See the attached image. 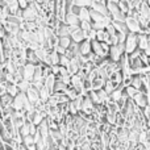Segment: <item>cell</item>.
<instances>
[{
	"instance_id": "cell-11",
	"label": "cell",
	"mask_w": 150,
	"mask_h": 150,
	"mask_svg": "<svg viewBox=\"0 0 150 150\" xmlns=\"http://www.w3.org/2000/svg\"><path fill=\"white\" fill-rule=\"evenodd\" d=\"M78 46H79V54L87 57L91 53V41L88 38L82 40L80 42H78Z\"/></svg>"
},
{
	"instance_id": "cell-12",
	"label": "cell",
	"mask_w": 150,
	"mask_h": 150,
	"mask_svg": "<svg viewBox=\"0 0 150 150\" xmlns=\"http://www.w3.org/2000/svg\"><path fill=\"white\" fill-rule=\"evenodd\" d=\"M65 55L69 58H74V57H78L79 54V46H78V42H74L71 41L69 47L65 50Z\"/></svg>"
},
{
	"instance_id": "cell-31",
	"label": "cell",
	"mask_w": 150,
	"mask_h": 150,
	"mask_svg": "<svg viewBox=\"0 0 150 150\" xmlns=\"http://www.w3.org/2000/svg\"><path fill=\"white\" fill-rule=\"evenodd\" d=\"M69 61H70V58L66 57L65 54H59V62H58V65L59 66H67L69 65Z\"/></svg>"
},
{
	"instance_id": "cell-34",
	"label": "cell",
	"mask_w": 150,
	"mask_h": 150,
	"mask_svg": "<svg viewBox=\"0 0 150 150\" xmlns=\"http://www.w3.org/2000/svg\"><path fill=\"white\" fill-rule=\"evenodd\" d=\"M17 4L21 9H24V8H26L29 5V0H17Z\"/></svg>"
},
{
	"instance_id": "cell-7",
	"label": "cell",
	"mask_w": 150,
	"mask_h": 150,
	"mask_svg": "<svg viewBox=\"0 0 150 150\" xmlns=\"http://www.w3.org/2000/svg\"><path fill=\"white\" fill-rule=\"evenodd\" d=\"M70 38H71V41H74V42H80L82 40L86 38V33L83 29L79 28V25L73 26V29H71V32H70Z\"/></svg>"
},
{
	"instance_id": "cell-21",
	"label": "cell",
	"mask_w": 150,
	"mask_h": 150,
	"mask_svg": "<svg viewBox=\"0 0 150 150\" xmlns=\"http://www.w3.org/2000/svg\"><path fill=\"white\" fill-rule=\"evenodd\" d=\"M112 25L115 26V29H116L117 32H121V33H128V28L127 25H125L124 21H116V20H111Z\"/></svg>"
},
{
	"instance_id": "cell-25",
	"label": "cell",
	"mask_w": 150,
	"mask_h": 150,
	"mask_svg": "<svg viewBox=\"0 0 150 150\" xmlns=\"http://www.w3.org/2000/svg\"><path fill=\"white\" fill-rule=\"evenodd\" d=\"M65 93L69 96V99H70V100H73V99H75L78 95H79V93H78V91L75 90L74 87H71L70 84H69V86H67V88L65 90Z\"/></svg>"
},
{
	"instance_id": "cell-10",
	"label": "cell",
	"mask_w": 150,
	"mask_h": 150,
	"mask_svg": "<svg viewBox=\"0 0 150 150\" xmlns=\"http://www.w3.org/2000/svg\"><path fill=\"white\" fill-rule=\"evenodd\" d=\"M63 21H65L67 25H71V26L79 25V18H78V15L75 12H73V11H67V12L65 13Z\"/></svg>"
},
{
	"instance_id": "cell-32",
	"label": "cell",
	"mask_w": 150,
	"mask_h": 150,
	"mask_svg": "<svg viewBox=\"0 0 150 150\" xmlns=\"http://www.w3.org/2000/svg\"><path fill=\"white\" fill-rule=\"evenodd\" d=\"M84 33H86V38H88L90 41H92V40H95V37H96V29L91 28L90 30L84 32Z\"/></svg>"
},
{
	"instance_id": "cell-17",
	"label": "cell",
	"mask_w": 150,
	"mask_h": 150,
	"mask_svg": "<svg viewBox=\"0 0 150 150\" xmlns=\"http://www.w3.org/2000/svg\"><path fill=\"white\" fill-rule=\"evenodd\" d=\"M95 40H98V41H100V42H107V44L109 45V34H108V32L105 30V28L96 30Z\"/></svg>"
},
{
	"instance_id": "cell-30",
	"label": "cell",
	"mask_w": 150,
	"mask_h": 150,
	"mask_svg": "<svg viewBox=\"0 0 150 150\" xmlns=\"http://www.w3.org/2000/svg\"><path fill=\"white\" fill-rule=\"evenodd\" d=\"M146 137H148V133H146V129H141L138 132V144H144L146 141Z\"/></svg>"
},
{
	"instance_id": "cell-22",
	"label": "cell",
	"mask_w": 150,
	"mask_h": 150,
	"mask_svg": "<svg viewBox=\"0 0 150 150\" xmlns=\"http://www.w3.org/2000/svg\"><path fill=\"white\" fill-rule=\"evenodd\" d=\"M50 95H52V93L49 92V90H47L45 86H42V87L38 88V96H40V100H41V101H44V103H45V101L49 99Z\"/></svg>"
},
{
	"instance_id": "cell-33",
	"label": "cell",
	"mask_w": 150,
	"mask_h": 150,
	"mask_svg": "<svg viewBox=\"0 0 150 150\" xmlns=\"http://www.w3.org/2000/svg\"><path fill=\"white\" fill-rule=\"evenodd\" d=\"M124 90L127 91V93H128V96H129V98H132V96L138 91L137 88L133 87V86H130V84H129V86H127V87H124Z\"/></svg>"
},
{
	"instance_id": "cell-16",
	"label": "cell",
	"mask_w": 150,
	"mask_h": 150,
	"mask_svg": "<svg viewBox=\"0 0 150 150\" xmlns=\"http://www.w3.org/2000/svg\"><path fill=\"white\" fill-rule=\"evenodd\" d=\"M78 18H79V21H91L90 18V8L88 7H79V9H78Z\"/></svg>"
},
{
	"instance_id": "cell-15",
	"label": "cell",
	"mask_w": 150,
	"mask_h": 150,
	"mask_svg": "<svg viewBox=\"0 0 150 150\" xmlns=\"http://www.w3.org/2000/svg\"><path fill=\"white\" fill-rule=\"evenodd\" d=\"M25 59L26 62L32 63V65H41V62H40V59L37 58L36 53H34V50L32 49H26V53H25Z\"/></svg>"
},
{
	"instance_id": "cell-19",
	"label": "cell",
	"mask_w": 150,
	"mask_h": 150,
	"mask_svg": "<svg viewBox=\"0 0 150 150\" xmlns=\"http://www.w3.org/2000/svg\"><path fill=\"white\" fill-rule=\"evenodd\" d=\"M54 82H55V75L54 74H50L47 75L46 78L44 79V86L49 90L50 93H53V87H54Z\"/></svg>"
},
{
	"instance_id": "cell-8",
	"label": "cell",
	"mask_w": 150,
	"mask_h": 150,
	"mask_svg": "<svg viewBox=\"0 0 150 150\" xmlns=\"http://www.w3.org/2000/svg\"><path fill=\"white\" fill-rule=\"evenodd\" d=\"M34 70H36V65H32V63L26 62L25 65L21 67V73H23V79H26L30 82L32 78H33Z\"/></svg>"
},
{
	"instance_id": "cell-23",
	"label": "cell",
	"mask_w": 150,
	"mask_h": 150,
	"mask_svg": "<svg viewBox=\"0 0 150 150\" xmlns=\"http://www.w3.org/2000/svg\"><path fill=\"white\" fill-rule=\"evenodd\" d=\"M95 92H96V95H98V98H99V101L100 103H107V101L109 100V95L104 91V88H99V90H95Z\"/></svg>"
},
{
	"instance_id": "cell-3",
	"label": "cell",
	"mask_w": 150,
	"mask_h": 150,
	"mask_svg": "<svg viewBox=\"0 0 150 150\" xmlns=\"http://www.w3.org/2000/svg\"><path fill=\"white\" fill-rule=\"evenodd\" d=\"M125 25L128 28V32H132V33H140L141 32V25L138 23L137 17H132V16H127L124 20Z\"/></svg>"
},
{
	"instance_id": "cell-6",
	"label": "cell",
	"mask_w": 150,
	"mask_h": 150,
	"mask_svg": "<svg viewBox=\"0 0 150 150\" xmlns=\"http://www.w3.org/2000/svg\"><path fill=\"white\" fill-rule=\"evenodd\" d=\"M130 99H132L133 103H134L138 108H144V107L148 104V96H146V93L141 92V91H137Z\"/></svg>"
},
{
	"instance_id": "cell-29",
	"label": "cell",
	"mask_w": 150,
	"mask_h": 150,
	"mask_svg": "<svg viewBox=\"0 0 150 150\" xmlns=\"http://www.w3.org/2000/svg\"><path fill=\"white\" fill-rule=\"evenodd\" d=\"M21 142L24 144V145H30V144H33L34 142V138H33V136L32 134H26V136H24L23 138H21Z\"/></svg>"
},
{
	"instance_id": "cell-13",
	"label": "cell",
	"mask_w": 150,
	"mask_h": 150,
	"mask_svg": "<svg viewBox=\"0 0 150 150\" xmlns=\"http://www.w3.org/2000/svg\"><path fill=\"white\" fill-rule=\"evenodd\" d=\"M149 42L150 40L146 33H137V47L140 50H145V47L148 46Z\"/></svg>"
},
{
	"instance_id": "cell-9",
	"label": "cell",
	"mask_w": 150,
	"mask_h": 150,
	"mask_svg": "<svg viewBox=\"0 0 150 150\" xmlns=\"http://www.w3.org/2000/svg\"><path fill=\"white\" fill-rule=\"evenodd\" d=\"M91 52L95 53L98 57H107V53L105 50L103 49V46H101V42L98 41V40H92L91 41Z\"/></svg>"
},
{
	"instance_id": "cell-20",
	"label": "cell",
	"mask_w": 150,
	"mask_h": 150,
	"mask_svg": "<svg viewBox=\"0 0 150 150\" xmlns=\"http://www.w3.org/2000/svg\"><path fill=\"white\" fill-rule=\"evenodd\" d=\"M5 92L9 93V95L13 98V96H16L18 92H20V90H18V87H17L16 83H9L8 82L7 86H5Z\"/></svg>"
},
{
	"instance_id": "cell-35",
	"label": "cell",
	"mask_w": 150,
	"mask_h": 150,
	"mask_svg": "<svg viewBox=\"0 0 150 150\" xmlns=\"http://www.w3.org/2000/svg\"><path fill=\"white\" fill-rule=\"evenodd\" d=\"M54 50L58 53V54H65V49H63V47H61L58 44L54 46Z\"/></svg>"
},
{
	"instance_id": "cell-4",
	"label": "cell",
	"mask_w": 150,
	"mask_h": 150,
	"mask_svg": "<svg viewBox=\"0 0 150 150\" xmlns=\"http://www.w3.org/2000/svg\"><path fill=\"white\" fill-rule=\"evenodd\" d=\"M70 86H71V87H74L75 90L78 91V93H79V95L86 93L84 88H83V79L78 76V74L70 75Z\"/></svg>"
},
{
	"instance_id": "cell-5",
	"label": "cell",
	"mask_w": 150,
	"mask_h": 150,
	"mask_svg": "<svg viewBox=\"0 0 150 150\" xmlns=\"http://www.w3.org/2000/svg\"><path fill=\"white\" fill-rule=\"evenodd\" d=\"M25 95L28 98V100L32 103V105H34L36 103L40 101V96H38V88L34 87L33 84H30L28 87V90L25 91Z\"/></svg>"
},
{
	"instance_id": "cell-18",
	"label": "cell",
	"mask_w": 150,
	"mask_h": 150,
	"mask_svg": "<svg viewBox=\"0 0 150 150\" xmlns=\"http://www.w3.org/2000/svg\"><path fill=\"white\" fill-rule=\"evenodd\" d=\"M69 84L63 83L59 78L55 76V82H54V87H53V92H65V90L67 88Z\"/></svg>"
},
{
	"instance_id": "cell-26",
	"label": "cell",
	"mask_w": 150,
	"mask_h": 150,
	"mask_svg": "<svg viewBox=\"0 0 150 150\" xmlns=\"http://www.w3.org/2000/svg\"><path fill=\"white\" fill-rule=\"evenodd\" d=\"M16 84H17L18 90L23 91V92H25V91L28 90V87L30 86V82H29V80H26V79H21V80H18Z\"/></svg>"
},
{
	"instance_id": "cell-14",
	"label": "cell",
	"mask_w": 150,
	"mask_h": 150,
	"mask_svg": "<svg viewBox=\"0 0 150 150\" xmlns=\"http://www.w3.org/2000/svg\"><path fill=\"white\" fill-rule=\"evenodd\" d=\"M104 82H105V79H103L101 76H99L98 67H96V75L91 79V90H99V88H103Z\"/></svg>"
},
{
	"instance_id": "cell-37",
	"label": "cell",
	"mask_w": 150,
	"mask_h": 150,
	"mask_svg": "<svg viewBox=\"0 0 150 150\" xmlns=\"http://www.w3.org/2000/svg\"><path fill=\"white\" fill-rule=\"evenodd\" d=\"M90 150H93V149H90Z\"/></svg>"
},
{
	"instance_id": "cell-27",
	"label": "cell",
	"mask_w": 150,
	"mask_h": 150,
	"mask_svg": "<svg viewBox=\"0 0 150 150\" xmlns=\"http://www.w3.org/2000/svg\"><path fill=\"white\" fill-rule=\"evenodd\" d=\"M92 4V0H74V5L76 7H91Z\"/></svg>"
},
{
	"instance_id": "cell-1",
	"label": "cell",
	"mask_w": 150,
	"mask_h": 150,
	"mask_svg": "<svg viewBox=\"0 0 150 150\" xmlns=\"http://www.w3.org/2000/svg\"><path fill=\"white\" fill-rule=\"evenodd\" d=\"M124 49L127 54H129L134 49H137V33L128 32L127 37H125V41H124Z\"/></svg>"
},
{
	"instance_id": "cell-28",
	"label": "cell",
	"mask_w": 150,
	"mask_h": 150,
	"mask_svg": "<svg viewBox=\"0 0 150 150\" xmlns=\"http://www.w3.org/2000/svg\"><path fill=\"white\" fill-rule=\"evenodd\" d=\"M79 28L83 29L84 32H87V30H90V29L92 28V24H91V21H87V20L79 21Z\"/></svg>"
},
{
	"instance_id": "cell-36",
	"label": "cell",
	"mask_w": 150,
	"mask_h": 150,
	"mask_svg": "<svg viewBox=\"0 0 150 150\" xmlns=\"http://www.w3.org/2000/svg\"><path fill=\"white\" fill-rule=\"evenodd\" d=\"M144 53H145V54L148 55V57H150V42L148 44V46L145 47V50H144Z\"/></svg>"
},
{
	"instance_id": "cell-24",
	"label": "cell",
	"mask_w": 150,
	"mask_h": 150,
	"mask_svg": "<svg viewBox=\"0 0 150 150\" xmlns=\"http://www.w3.org/2000/svg\"><path fill=\"white\" fill-rule=\"evenodd\" d=\"M70 42H71L70 36H61V37H58V42H57V44L59 45L61 47H63V49L66 50L69 47V45H70Z\"/></svg>"
},
{
	"instance_id": "cell-2",
	"label": "cell",
	"mask_w": 150,
	"mask_h": 150,
	"mask_svg": "<svg viewBox=\"0 0 150 150\" xmlns=\"http://www.w3.org/2000/svg\"><path fill=\"white\" fill-rule=\"evenodd\" d=\"M122 53H125L124 49V44H115V45H109V50H108V58L111 61L117 62L119 58L121 57Z\"/></svg>"
}]
</instances>
